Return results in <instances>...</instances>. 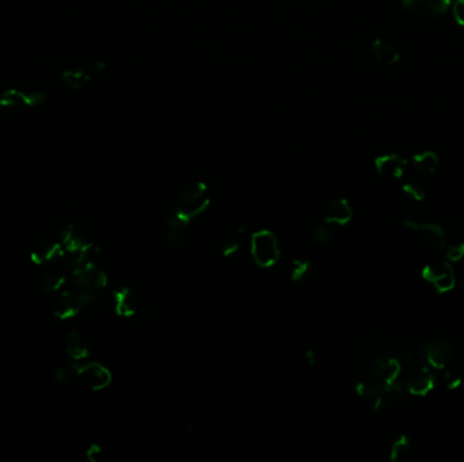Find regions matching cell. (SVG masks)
Returning a JSON list of instances; mask_svg holds the SVG:
<instances>
[{
    "label": "cell",
    "mask_w": 464,
    "mask_h": 462,
    "mask_svg": "<svg viewBox=\"0 0 464 462\" xmlns=\"http://www.w3.org/2000/svg\"><path fill=\"white\" fill-rule=\"evenodd\" d=\"M211 204L208 187L204 182H190L185 184L173 201V213L190 222L204 213Z\"/></svg>",
    "instance_id": "obj_3"
},
{
    "label": "cell",
    "mask_w": 464,
    "mask_h": 462,
    "mask_svg": "<svg viewBox=\"0 0 464 462\" xmlns=\"http://www.w3.org/2000/svg\"><path fill=\"white\" fill-rule=\"evenodd\" d=\"M310 270H311V263L308 260H306V259H296L290 264L289 277H290L292 281L300 282L304 278H307V276L310 274Z\"/></svg>",
    "instance_id": "obj_26"
},
{
    "label": "cell",
    "mask_w": 464,
    "mask_h": 462,
    "mask_svg": "<svg viewBox=\"0 0 464 462\" xmlns=\"http://www.w3.org/2000/svg\"><path fill=\"white\" fill-rule=\"evenodd\" d=\"M402 190H403L405 194H407L411 200H414V201H417V202L424 201L425 197H427V191H425V189L423 187V184H420V183H417V182H413V180L403 183Z\"/></svg>",
    "instance_id": "obj_27"
},
{
    "label": "cell",
    "mask_w": 464,
    "mask_h": 462,
    "mask_svg": "<svg viewBox=\"0 0 464 462\" xmlns=\"http://www.w3.org/2000/svg\"><path fill=\"white\" fill-rule=\"evenodd\" d=\"M76 378L90 391L98 392L106 389L113 381L111 372L98 362L77 363Z\"/></svg>",
    "instance_id": "obj_7"
},
{
    "label": "cell",
    "mask_w": 464,
    "mask_h": 462,
    "mask_svg": "<svg viewBox=\"0 0 464 462\" xmlns=\"http://www.w3.org/2000/svg\"><path fill=\"white\" fill-rule=\"evenodd\" d=\"M409 166V162L400 153H384L375 159V169L382 177L391 179H400L405 175V171Z\"/></svg>",
    "instance_id": "obj_14"
},
{
    "label": "cell",
    "mask_w": 464,
    "mask_h": 462,
    "mask_svg": "<svg viewBox=\"0 0 464 462\" xmlns=\"http://www.w3.org/2000/svg\"><path fill=\"white\" fill-rule=\"evenodd\" d=\"M102 66H104L102 63H98V64H94L90 68L67 70V71L62 73V80L67 87L73 88V90H80L93 80V77L97 72L101 71L104 68Z\"/></svg>",
    "instance_id": "obj_18"
},
{
    "label": "cell",
    "mask_w": 464,
    "mask_h": 462,
    "mask_svg": "<svg viewBox=\"0 0 464 462\" xmlns=\"http://www.w3.org/2000/svg\"><path fill=\"white\" fill-rule=\"evenodd\" d=\"M66 353L75 362L83 360V359H86L87 356H90V346H89L86 338L80 332L72 331L67 335V338H66Z\"/></svg>",
    "instance_id": "obj_21"
},
{
    "label": "cell",
    "mask_w": 464,
    "mask_h": 462,
    "mask_svg": "<svg viewBox=\"0 0 464 462\" xmlns=\"http://www.w3.org/2000/svg\"><path fill=\"white\" fill-rule=\"evenodd\" d=\"M445 256L449 262H459L464 258V243L454 244L445 249Z\"/></svg>",
    "instance_id": "obj_29"
},
{
    "label": "cell",
    "mask_w": 464,
    "mask_h": 462,
    "mask_svg": "<svg viewBox=\"0 0 464 462\" xmlns=\"http://www.w3.org/2000/svg\"><path fill=\"white\" fill-rule=\"evenodd\" d=\"M462 284L464 285V273H463V277H462Z\"/></svg>",
    "instance_id": "obj_34"
},
{
    "label": "cell",
    "mask_w": 464,
    "mask_h": 462,
    "mask_svg": "<svg viewBox=\"0 0 464 462\" xmlns=\"http://www.w3.org/2000/svg\"><path fill=\"white\" fill-rule=\"evenodd\" d=\"M335 235V227L326 222V221H322L319 224H317L314 228H313V232H311V238L315 243H319V244H326L328 243Z\"/></svg>",
    "instance_id": "obj_25"
},
{
    "label": "cell",
    "mask_w": 464,
    "mask_h": 462,
    "mask_svg": "<svg viewBox=\"0 0 464 462\" xmlns=\"http://www.w3.org/2000/svg\"><path fill=\"white\" fill-rule=\"evenodd\" d=\"M402 372L400 356L389 354L369 339H362L349 365L348 378L358 396L371 401L373 411L382 412L402 396Z\"/></svg>",
    "instance_id": "obj_1"
},
{
    "label": "cell",
    "mask_w": 464,
    "mask_h": 462,
    "mask_svg": "<svg viewBox=\"0 0 464 462\" xmlns=\"http://www.w3.org/2000/svg\"><path fill=\"white\" fill-rule=\"evenodd\" d=\"M95 296L93 293L76 290L63 291L53 301V315L59 320H68L75 318L83 308L94 301Z\"/></svg>",
    "instance_id": "obj_5"
},
{
    "label": "cell",
    "mask_w": 464,
    "mask_h": 462,
    "mask_svg": "<svg viewBox=\"0 0 464 462\" xmlns=\"http://www.w3.org/2000/svg\"><path fill=\"white\" fill-rule=\"evenodd\" d=\"M451 10L455 22L464 28V0H454L451 4Z\"/></svg>",
    "instance_id": "obj_30"
},
{
    "label": "cell",
    "mask_w": 464,
    "mask_h": 462,
    "mask_svg": "<svg viewBox=\"0 0 464 462\" xmlns=\"http://www.w3.org/2000/svg\"><path fill=\"white\" fill-rule=\"evenodd\" d=\"M411 447H413V442L410 436L405 434L398 436L390 445V452H389L390 461L396 462L403 460L411 452Z\"/></svg>",
    "instance_id": "obj_23"
},
{
    "label": "cell",
    "mask_w": 464,
    "mask_h": 462,
    "mask_svg": "<svg viewBox=\"0 0 464 462\" xmlns=\"http://www.w3.org/2000/svg\"><path fill=\"white\" fill-rule=\"evenodd\" d=\"M444 381H445L448 389H456V388H459V387L462 385L463 378H462L458 373L448 370V372H445V374H444Z\"/></svg>",
    "instance_id": "obj_31"
},
{
    "label": "cell",
    "mask_w": 464,
    "mask_h": 462,
    "mask_svg": "<svg viewBox=\"0 0 464 462\" xmlns=\"http://www.w3.org/2000/svg\"><path fill=\"white\" fill-rule=\"evenodd\" d=\"M405 225L413 232H416L429 249L433 251H443L447 247L445 231L441 225L431 222H418L414 220H406Z\"/></svg>",
    "instance_id": "obj_9"
},
{
    "label": "cell",
    "mask_w": 464,
    "mask_h": 462,
    "mask_svg": "<svg viewBox=\"0 0 464 462\" xmlns=\"http://www.w3.org/2000/svg\"><path fill=\"white\" fill-rule=\"evenodd\" d=\"M46 99L42 93L26 94L19 90H8L0 95V107L10 113L22 111L28 107H35L44 104Z\"/></svg>",
    "instance_id": "obj_10"
},
{
    "label": "cell",
    "mask_w": 464,
    "mask_h": 462,
    "mask_svg": "<svg viewBox=\"0 0 464 462\" xmlns=\"http://www.w3.org/2000/svg\"><path fill=\"white\" fill-rule=\"evenodd\" d=\"M76 367L77 363L75 362H64V363H59L55 369H53V380L57 384H67L70 383L72 378L76 377Z\"/></svg>",
    "instance_id": "obj_24"
},
{
    "label": "cell",
    "mask_w": 464,
    "mask_h": 462,
    "mask_svg": "<svg viewBox=\"0 0 464 462\" xmlns=\"http://www.w3.org/2000/svg\"><path fill=\"white\" fill-rule=\"evenodd\" d=\"M72 282L77 287V290L95 293L104 289L107 285L106 273L98 267L94 262H89L80 266H76L70 270Z\"/></svg>",
    "instance_id": "obj_6"
},
{
    "label": "cell",
    "mask_w": 464,
    "mask_h": 462,
    "mask_svg": "<svg viewBox=\"0 0 464 462\" xmlns=\"http://www.w3.org/2000/svg\"><path fill=\"white\" fill-rule=\"evenodd\" d=\"M423 278L431 285L438 293H448L456 285V277L448 262H433L423 270Z\"/></svg>",
    "instance_id": "obj_8"
},
{
    "label": "cell",
    "mask_w": 464,
    "mask_h": 462,
    "mask_svg": "<svg viewBox=\"0 0 464 462\" xmlns=\"http://www.w3.org/2000/svg\"><path fill=\"white\" fill-rule=\"evenodd\" d=\"M102 456V449L98 445H91L87 452H86V457L90 462H98Z\"/></svg>",
    "instance_id": "obj_32"
},
{
    "label": "cell",
    "mask_w": 464,
    "mask_h": 462,
    "mask_svg": "<svg viewBox=\"0 0 464 462\" xmlns=\"http://www.w3.org/2000/svg\"><path fill=\"white\" fill-rule=\"evenodd\" d=\"M241 249V239L239 236H232L230 239H227L224 242V244L221 246V253L228 258V256H232L235 255L238 251Z\"/></svg>",
    "instance_id": "obj_28"
},
{
    "label": "cell",
    "mask_w": 464,
    "mask_h": 462,
    "mask_svg": "<svg viewBox=\"0 0 464 462\" xmlns=\"http://www.w3.org/2000/svg\"><path fill=\"white\" fill-rule=\"evenodd\" d=\"M304 358H306V362L310 363V365H314L315 363V354L313 350H307L304 353Z\"/></svg>",
    "instance_id": "obj_33"
},
{
    "label": "cell",
    "mask_w": 464,
    "mask_h": 462,
    "mask_svg": "<svg viewBox=\"0 0 464 462\" xmlns=\"http://www.w3.org/2000/svg\"><path fill=\"white\" fill-rule=\"evenodd\" d=\"M440 166V159L436 152L424 151L413 156L411 169L420 175H431Z\"/></svg>",
    "instance_id": "obj_22"
},
{
    "label": "cell",
    "mask_w": 464,
    "mask_h": 462,
    "mask_svg": "<svg viewBox=\"0 0 464 462\" xmlns=\"http://www.w3.org/2000/svg\"><path fill=\"white\" fill-rule=\"evenodd\" d=\"M402 360V384L413 396H428L436 387V376L428 367V362L410 352L399 354Z\"/></svg>",
    "instance_id": "obj_2"
},
{
    "label": "cell",
    "mask_w": 464,
    "mask_h": 462,
    "mask_svg": "<svg viewBox=\"0 0 464 462\" xmlns=\"http://www.w3.org/2000/svg\"><path fill=\"white\" fill-rule=\"evenodd\" d=\"M372 53L375 59L386 66H393L400 60V52L391 41L384 38H376L372 42Z\"/></svg>",
    "instance_id": "obj_19"
},
{
    "label": "cell",
    "mask_w": 464,
    "mask_h": 462,
    "mask_svg": "<svg viewBox=\"0 0 464 462\" xmlns=\"http://www.w3.org/2000/svg\"><path fill=\"white\" fill-rule=\"evenodd\" d=\"M46 271L41 278V286L45 293H53L62 289V286L67 281V269H63L62 263H55L50 266H46Z\"/></svg>",
    "instance_id": "obj_20"
},
{
    "label": "cell",
    "mask_w": 464,
    "mask_h": 462,
    "mask_svg": "<svg viewBox=\"0 0 464 462\" xmlns=\"http://www.w3.org/2000/svg\"><path fill=\"white\" fill-rule=\"evenodd\" d=\"M455 358V349L447 339L438 338L425 346V360L434 369H445Z\"/></svg>",
    "instance_id": "obj_13"
},
{
    "label": "cell",
    "mask_w": 464,
    "mask_h": 462,
    "mask_svg": "<svg viewBox=\"0 0 464 462\" xmlns=\"http://www.w3.org/2000/svg\"><path fill=\"white\" fill-rule=\"evenodd\" d=\"M30 258L37 266H50L62 263L67 258V252L62 243H44L32 251Z\"/></svg>",
    "instance_id": "obj_17"
},
{
    "label": "cell",
    "mask_w": 464,
    "mask_h": 462,
    "mask_svg": "<svg viewBox=\"0 0 464 462\" xmlns=\"http://www.w3.org/2000/svg\"><path fill=\"white\" fill-rule=\"evenodd\" d=\"M353 218V208L345 198H335L330 201L323 212V221L331 225H346Z\"/></svg>",
    "instance_id": "obj_16"
},
{
    "label": "cell",
    "mask_w": 464,
    "mask_h": 462,
    "mask_svg": "<svg viewBox=\"0 0 464 462\" xmlns=\"http://www.w3.org/2000/svg\"><path fill=\"white\" fill-rule=\"evenodd\" d=\"M187 221L182 220L177 214H170L162 225V232L166 239V242L174 247V249H182L185 247L190 240V228Z\"/></svg>",
    "instance_id": "obj_11"
},
{
    "label": "cell",
    "mask_w": 464,
    "mask_h": 462,
    "mask_svg": "<svg viewBox=\"0 0 464 462\" xmlns=\"http://www.w3.org/2000/svg\"><path fill=\"white\" fill-rule=\"evenodd\" d=\"M139 305V298L132 289L121 287L113 291V308L117 316L131 319L138 314Z\"/></svg>",
    "instance_id": "obj_15"
},
{
    "label": "cell",
    "mask_w": 464,
    "mask_h": 462,
    "mask_svg": "<svg viewBox=\"0 0 464 462\" xmlns=\"http://www.w3.org/2000/svg\"><path fill=\"white\" fill-rule=\"evenodd\" d=\"M250 255L254 263L261 269L276 266L281 256L277 236L269 229H259L250 238Z\"/></svg>",
    "instance_id": "obj_4"
},
{
    "label": "cell",
    "mask_w": 464,
    "mask_h": 462,
    "mask_svg": "<svg viewBox=\"0 0 464 462\" xmlns=\"http://www.w3.org/2000/svg\"><path fill=\"white\" fill-rule=\"evenodd\" d=\"M454 0H402L403 7L420 18H438L448 12Z\"/></svg>",
    "instance_id": "obj_12"
}]
</instances>
